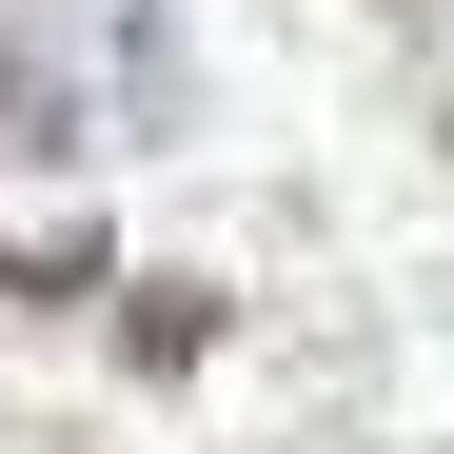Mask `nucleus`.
I'll list each match as a JSON object with an SVG mask.
<instances>
[{
	"mask_svg": "<svg viewBox=\"0 0 454 454\" xmlns=\"http://www.w3.org/2000/svg\"><path fill=\"white\" fill-rule=\"evenodd\" d=\"M0 159H59V80H40L20 40H0Z\"/></svg>",
	"mask_w": 454,
	"mask_h": 454,
	"instance_id": "3",
	"label": "nucleus"
},
{
	"mask_svg": "<svg viewBox=\"0 0 454 454\" xmlns=\"http://www.w3.org/2000/svg\"><path fill=\"white\" fill-rule=\"evenodd\" d=\"M119 356H138V375H198V356H217V296H198V277H138V296H119Z\"/></svg>",
	"mask_w": 454,
	"mask_h": 454,
	"instance_id": "1",
	"label": "nucleus"
},
{
	"mask_svg": "<svg viewBox=\"0 0 454 454\" xmlns=\"http://www.w3.org/2000/svg\"><path fill=\"white\" fill-rule=\"evenodd\" d=\"M434 138H454V99H434Z\"/></svg>",
	"mask_w": 454,
	"mask_h": 454,
	"instance_id": "5",
	"label": "nucleus"
},
{
	"mask_svg": "<svg viewBox=\"0 0 454 454\" xmlns=\"http://www.w3.org/2000/svg\"><path fill=\"white\" fill-rule=\"evenodd\" d=\"M395 20H454V0H395Z\"/></svg>",
	"mask_w": 454,
	"mask_h": 454,
	"instance_id": "4",
	"label": "nucleus"
},
{
	"mask_svg": "<svg viewBox=\"0 0 454 454\" xmlns=\"http://www.w3.org/2000/svg\"><path fill=\"white\" fill-rule=\"evenodd\" d=\"M0 296H99V238L59 217V238H0Z\"/></svg>",
	"mask_w": 454,
	"mask_h": 454,
	"instance_id": "2",
	"label": "nucleus"
}]
</instances>
